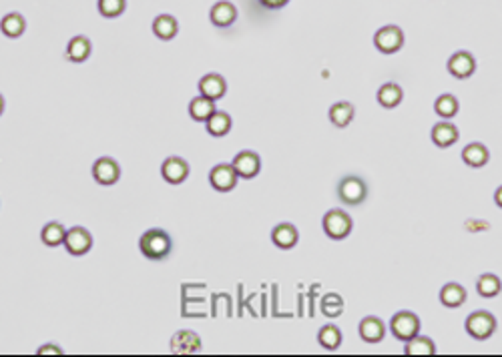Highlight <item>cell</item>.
<instances>
[{
    "mask_svg": "<svg viewBox=\"0 0 502 357\" xmlns=\"http://www.w3.org/2000/svg\"><path fill=\"white\" fill-rule=\"evenodd\" d=\"M322 227L332 241H342L352 233L354 221L344 209H330L322 219Z\"/></svg>",
    "mask_w": 502,
    "mask_h": 357,
    "instance_id": "cell-3",
    "label": "cell"
},
{
    "mask_svg": "<svg viewBox=\"0 0 502 357\" xmlns=\"http://www.w3.org/2000/svg\"><path fill=\"white\" fill-rule=\"evenodd\" d=\"M139 249L151 261H163L173 251V239L163 229H149L139 239Z\"/></svg>",
    "mask_w": 502,
    "mask_h": 357,
    "instance_id": "cell-1",
    "label": "cell"
},
{
    "mask_svg": "<svg viewBox=\"0 0 502 357\" xmlns=\"http://www.w3.org/2000/svg\"><path fill=\"white\" fill-rule=\"evenodd\" d=\"M344 341V336H342V329L334 325V323H326L324 327H319L317 331V343L328 349V351H335Z\"/></svg>",
    "mask_w": 502,
    "mask_h": 357,
    "instance_id": "cell-27",
    "label": "cell"
},
{
    "mask_svg": "<svg viewBox=\"0 0 502 357\" xmlns=\"http://www.w3.org/2000/svg\"><path fill=\"white\" fill-rule=\"evenodd\" d=\"M99 15L105 19H117L125 12L127 0H99L97 2Z\"/></svg>",
    "mask_w": 502,
    "mask_h": 357,
    "instance_id": "cell-34",
    "label": "cell"
},
{
    "mask_svg": "<svg viewBox=\"0 0 502 357\" xmlns=\"http://www.w3.org/2000/svg\"><path fill=\"white\" fill-rule=\"evenodd\" d=\"M205 128L211 137H225L231 131V117L225 110H215L205 121Z\"/></svg>",
    "mask_w": 502,
    "mask_h": 357,
    "instance_id": "cell-30",
    "label": "cell"
},
{
    "mask_svg": "<svg viewBox=\"0 0 502 357\" xmlns=\"http://www.w3.org/2000/svg\"><path fill=\"white\" fill-rule=\"evenodd\" d=\"M231 165L239 175V179H253L261 171V157L255 151H241L233 157Z\"/></svg>",
    "mask_w": 502,
    "mask_h": 357,
    "instance_id": "cell-9",
    "label": "cell"
},
{
    "mask_svg": "<svg viewBox=\"0 0 502 357\" xmlns=\"http://www.w3.org/2000/svg\"><path fill=\"white\" fill-rule=\"evenodd\" d=\"M272 241L279 249H293L299 241V231L292 223H279L272 229Z\"/></svg>",
    "mask_w": 502,
    "mask_h": 357,
    "instance_id": "cell-18",
    "label": "cell"
},
{
    "mask_svg": "<svg viewBox=\"0 0 502 357\" xmlns=\"http://www.w3.org/2000/svg\"><path fill=\"white\" fill-rule=\"evenodd\" d=\"M337 199L348 205V207H357L368 199V183L357 177V175H346L337 183Z\"/></svg>",
    "mask_w": 502,
    "mask_h": 357,
    "instance_id": "cell-2",
    "label": "cell"
},
{
    "mask_svg": "<svg viewBox=\"0 0 502 357\" xmlns=\"http://www.w3.org/2000/svg\"><path fill=\"white\" fill-rule=\"evenodd\" d=\"M434 110H436V115L442 117L444 121H450V119H454L458 115L461 103H458V99L454 95L446 93V95H440L438 99L434 101Z\"/></svg>",
    "mask_w": 502,
    "mask_h": 357,
    "instance_id": "cell-31",
    "label": "cell"
},
{
    "mask_svg": "<svg viewBox=\"0 0 502 357\" xmlns=\"http://www.w3.org/2000/svg\"><path fill=\"white\" fill-rule=\"evenodd\" d=\"M227 93V81L217 75V73H210L205 77H201L199 81V95L207 97V99H213V101H219L223 99Z\"/></svg>",
    "mask_w": 502,
    "mask_h": 357,
    "instance_id": "cell-15",
    "label": "cell"
},
{
    "mask_svg": "<svg viewBox=\"0 0 502 357\" xmlns=\"http://www.w3.org/2000/svg\"><path fill=\"white\" fill-rule=\"evenodd\" d=\"M404 354L408 356H434L436 343L428 336H414L412 339L404 341Z\"/></svg>",
    "mask_w": 502,
    "mask_h": 357,
    "instance_id": "cell-24",
    "label": "cell"
},
{
    "mask_svg": "<svg viewBox=\"0 0 502 357\" xmlns=\"http://www.w3.org/2000/svg\"><path fill=\"white\" fill-rule=\"evenodd\" d=\"M476 291L484 299H492L502 291V281L496 273H482L476 279Z\"/></svg>",
    "mask_w": 502,
    "mask_h": 357,
    "instance_id": "cell-29",
    "label": "cell"
},
{
    "mask_svg": "<svg viewBox=\"0 0 502 357\" xmlns=\"http://www.w3.org/2000/svg\"><path fill=\"white\" fill-rule=\"evenodd\" d=\"M374 46L382 55H394L404 46V32L396 24H386L374 35Z\"/></svg>",
    "mask_w": 502,
    "mask_h": 357,
    "instance_id": "cell-6",
    "label": "cell"
},
{
    "mask_svg": "<svg viewBox=\"0 0 502 357\" xmlns=\"http://www.w3.org/2000/svg\"><path fill=\"white\" fill-rule=\"evenodd\" d=\"M448 73L454 77V79H470L472 75H474V70H476V59H474V55H470L468 50H458V52H454L450 59H448Z\"/></svg>",
    "mask_w": 502,
    "mask_h": 357,
    "instance_id": "cell-10",
    "label": "cell"
},
{
    "mask_svg": "<svg viewBox=\"0 0 502 357\" xmlns=\"http://www.w3.org/2000/svg\"><path fill=\"white\" fill-rule=\"evenodd\" d=\"M91 52H93V44L91 41L83 37V35H79V37H73L71 42L66 44V50H64V59L68 61V63H84L89 57H91Z\"/></svg>",
    "mask_w": 502,
    "mask_h": 357,
    "instance_id": "cell-17",
    "label": "cell"
},
{
    "mask_svg": "<svg viewBox=\"0 0 502 357\" xmlns=\"http://www.w3.org/2000/svg\"><path fill=\"white\" fill-rule=\"evenodd\" d=\"M215 110H217V108H215V101H213V99H207V97H203V95L195 97V99L189 103V117H191L193 121H197V123H205Z\"/></svg>",
    "mask_w": 502,
    "mask_h": 357,
    "instance_id": "cell-23",
    "label": "cell"
},
{
    "mask_svg": "<svg viewBox=\"0 0 502 357\" xmlns=\"http://www.w3.org/2000/svg\"><path fill=\"white\" fill-rule=\"evenodd\" d=\"M322 313L326 317H340L344 313V299L337 293H326L322 297V305H319Z\"/></svg>",
    "mask_w": 502,
    "mask_h": 357,
    "instance_id": "cell-33",
    "label": "cell"
},
{
    "mask_svg": "<svg viewBox=\"0 0 502 357\" xmlns=\"http://www.w3.org/2000/svg\"><path fill=\"white\" fill-rule=\"evenodd\" d=\"M64 249L73 257H83L91 251L93 247V235L84 227H73L66 229V237H64Z\"/></svg>",
    "mask_w": 502,
    "mask_h": 357,
    "instance_id": "cell-7",
    "label": "cell"
},
{
    "mask_svg": "<svg viewBox=\"0 0 502 357\" xmlns=\"http://www.w3.org/2000/svg\"><path fill=\"white\" fill-rule=\"evenodd\" d=\"M4 113V97L0 95V115Z\"/></svg>",
    "mask_w": 502,
    "mask_h": 357,
    "instance_id": "cell-38",
    "label": "cell"
},
{
    "mask_svg": "<svg viewBox=\"0 0 502 357\" xmlns=\"http://www.w3.org/2000/svg\"><path fill=\"white\" fill-rule=\"evenodd\" d=\"M357 331L366 343H380L386 337V323L376 316H366L360 321Z\"/></svg>",
    "mask_w": 502,
    "mask_h": 357,
    "instance_id": "cell-14",
    "label": "cell"
},
{
    "mask_svg": "<svg viewBox=\"0 0 502 357\" xmlns=\"http://www.w3.org/2000/svg\"><path fill=\"white\" fill-rule=\"evenodd\" d=\"M494 203H496V205H499V207L502 209V185L499 187V189L494 191Z\"/></svg>",
    "mask_w": 502,
    "mask_h": 357,
    "instance_id": "cell-37",
    "label": "cell"
},
{
    "mask_svg": "<svg viewBox=\"0 0 502 357\" xmlns=\"http://www.w3.org/2000/svg\"><path fill=\"white\" fill-rule=\"evenodd\" d=\"M201 349V339L195 331H177L171 339V351L175 354H197Z\"/></svg>",
    "mask_w": 502,
    "mask_h": 357,
    "instance_id": "cell-19",
    "label": "cell"
},
{
    "mask_svg": "<svg viewBox=\"0 0 502 357\" xmlns=\"http://www.w3.org/2000/svg\"><path fill=\"white\" fill-rule=\"evenodd\" d=\"M179 32V24L175 21V17L171 15H159L155 21H153V35L161 41H171L175 39Z\"/></svg>",
    "mask_w": 502,
    "mask_h": 357,
    "instance_id": "cell-26",
    "label": "cell"
},
{
    "mask_svg": "<svg viewBox=\"0 0 502 357\" xmlns=\"http://www.w3.org/2000/svg\"><path fill=\"white\" fill-rule=\"evenodd\" d=\"M210 19L215 26L219 28H227L233 22L237 21V8L230 0H219L211 6Z\"/></svg>",
    "mask_w": 502,
    "mask_h": 357,
    "instance_id": "cell-16",
    "label": "cell"
},
{
    "mask_svg": "<svg viewBox=\"0 0 502 357\" xmlns=\"http://www.w3.org/2000/svg\"><path fill=\"white\" fill-rule=\"evenodd\" d=\"M466 301V289L462 287L461 283H446L442 289H440V303L448 309H458L464 305Z\"/></svg>",
    "mask_w": 502,
    "mask_h": 357,
    "instance_id": "cell-21",
    "label": "cell"
},
{
    "mask_svg": "<svg viewBox=\"0 0 502 357\" xmlns=\"http://www.w3.org/2000/svg\"><path fill=\"white\" fill-rule=\"evenodd\" d=\"M39 356H59V354H64L63 347H59V345H55V343H46V345H41L39 347V351H37Z\"/></svg>",
    "mask_w": 502,
    "mask_h": 357,
    "instance_id": "cell-35",
    "label": "cell"
},
{
    "mask_svg": "<svg viewBox=\"0 0 502 357\" xmlns=\"http://www.w3.org/2000/svg\"><path fill=\"white\" fill-rule=\"evenodd\" d=\"M239 181V175L235 173V168L231 163H219L210 171V183L211 187L219 193H230L235 189Z\"/></svg>",
    "mask_w": 502,
    "mask_h": 357,
    "instance_id": "cell-8",
    "label": "cell"
},
{
    "mask_svg": "<svg viewBox=\"0 0 502 357\" xmlns=\"http://www.w3.org/2000/svg\"><path fill=\"white\" fill-rule=\"evenodd\" d=\"M189 173H191V167L181 157H167L161 165V175L171 185H181L183 181H187Z\"/></svg>",
    "mask_w": 502,
    "mask_h": 357,
    "instance_id": "cell-12",
    "label": "cell"
},
{
    "mask_svg": "<svg viewBox=\"0 0 502 357\" xmlns=\"http://www.w3.org/2000/svg\"><path fill=\"white\" fill-rule=\"evenodd\" d=\"M496 317L492 316L490 311H484V309H478V311H472L470 316L466 317V334L470 337H474L476 341H486L490 337L494 336L496 331Z\"/></svg>",
    "mask_w": 502,
    "mask_h": 357,
    "instance_id": "cell-4",
    "label": "cell"
},
{
    "mask_svg": "<svg viewBox=\"0 0 502 357\" xmlns=\"http://www.w3.org/2000/svg\"><path fill=\"white\" fill-rule=\"evenodd\" d=\"M266 8H272V10H275V8H283L290 0H259Z\"/></svg>",
    "mask_w": 502,
    "mask_h": 357,
    "instance_id": "cell-36",
    "label": "cell"
},
{
    "mask_svg": "<svg viewBox=\"0 0 502 357\" xmlns=\"http://www.w3.org/2000/svg\"><path fill=\"white\" fill-rule=\"evenodd\" d=\"M430 137H432V143H434L436 147L448 148L452 147V145L461 139V131H458V126L454 125V123H450V121H442V123H436V125L432 126Z\"/></svg>",
    "mask_w": 502,
    "mask_h": 357,
    "instance_id": "cell-13",
    "label": "cell"
},
{
    "mask_svg": "<svg viewBox=\"0 0 502 357\" xmlns=\"http://www.w3.org/2000/svg\"><path fill=\"white\" fill-rule=\"evenodd\" d=\"M64 237H66V229H64L63 223L59 221H50L42 227L41 231V241L46 247H59L64 243Z\"/></svg>",
    "mask_w": 502,
    "mask_h": 357,
    "instance_id": "cell-32",
    "label": "cell"
},
{
    "mask_svg": "<svg viewBox=\"0 0 502 357\" xmlns=\"http://www.w3.org/2000/svg\"><path fill=\"white\" fill-rule=\"evenodd\" d=\"M354 115H356V108H354L352 103H348V101H337V103L330 106V113H328L330 123L335 128H346V126L354 121Z\"/></svg>",
    "mask_w": 502,
    "mask_h": 357,
    "instance_id": "cell-20",
    "label": "cell"
},
{
    "mask_svg": "<svg viewBox=\"0 0 502 357\" xmlns=\"http://www.w3.org/2000/svg\"><path fill=\"white\" fill-rule=\"evenodd\" d=\"M390 331L400 341H408L420 334V317L414 311H398L390 319Z\"/></svg>",
    "mask_w": 502,
    "mask_h": 357,
    "instance_id": "cell-5",
    "label": "cell"
},
{
    "mask_svg": "<svg viewBox=\"0 0 502 357\" xmlns=\"http://www.w3.org/2000/svg\"><path fill=\"white\" fill-rule=\"evenodd\" d=\"M378 103L384 106V108H394L402 103L404 99V90L398 83H384L378 88L376 95Z\"/></svg>",
    "mask_w": 502,
    "mask_h": 357,
    "instance_id": "cell-25",
    "label": "cell"
},
{
    "mask_svg": "<svg viewBox=\"0 0 502 357\" xmlns=\"http://www.w3.org/2000/svg\"><path fill=\"white\" fill-rule=\"evenodd\" d=\"M121 177V167L113 157H101L93 165V179L99 185H115Z\"/></svg>",
    "mask_w": 502,
    "mask_h": 357,
    "instance_id": "cell-11",
    "label": "cell"
},
{
    "mask_svg": "<svg viewBox=\"0 0 502 357\" xmlns=\"http://www.w3.org/2000/svg\"><path fill=\"white\" fill-rule=\"evenodd\" d=\"M490 159V153L488 148L484 147L482 143H470L462 148V161L472 168H481L488 163Z\"/></svg>",
    "mask_w": 502,
    "mask_h": 357,
    "instance_id": "cell-22",
    "label": "cell"
},
{
    "mask_svg": "<svg viewBox=\"0 0 502 357\" xmlns=\"http://www.w3.org/2000/svg\"><path fill=\"white\" fill-rule=\"evenodd\" d=\"M0 30L8 39H19V37H22V32L26 30V21L19 12H8L0 21Z\"/></svg>",
    "mask_w": 502,
    "mask_h": 357,
    "instance_id": "cell-28",
    "label": "cell"
}]
</instances>
